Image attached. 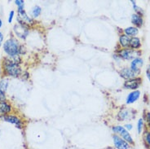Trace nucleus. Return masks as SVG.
<instances>
[{"label": "nucleus", "mask_w": 150, "mask_h": 149, "mask_svg": "<svg viewBox=\"0 0 150 149\" xmlns=\"http://www.w3.org/2000/svg\"><path fill=\"white\" fill-rule=\"evenodd\" d=\"M3 50L9 56H17L19 53V45L17 41L15 39H9L3 44Z\"/></svg>", "instance_id": "f257e3e1"}, {"label": "nucleus", "mask_w": 150, "mask_h": 149, "mask_svg": "<svg viewBox=\"0 0 150 149\" xmlns=\"http://www.w3.org/2000/svg\"><path fill=\"white\" fill-rule=\"evenodd\" d=\"M4 70L7 74L12 77H17L21 74V68L19 67L18 64L15 63L13 60H7L4 61Z\"/></svg>", "instance_id": "f03ea898"}, {"label": "nucleus", "mask_w": 150, "mask_h": 149, "mask_svg": "<svg viewBox=\"0 0 150 149\" xmlns=\"http://www.w3.org/2000/svg\"><path fill=\"white\" fill-rule=\"evenodd\" d=\"M113 131L114 132V133H116V134H118L121 137V138H123L125 141H127V143H131V144L134 143L131 134H129V132L127 131V130H126L123 126H114V127H113Z\"/></svg>", "instance_id": "7ed1b4c3"}, {"label": "nucleus", "mask_w": 150, "mask_h": 149, "mask_svg": "<svg viewBox=\"0 0 150 149\" xmlns=\"http://www.w3.org/2000/svg\"><path fill=\"white\" fill-rule=\"evenodd\" d=\"M18 15H19V22L21 25H27L28 24H32L34 21L29 16L26 14V12H25L24 7H20L18 8Z\"/></svg>", "instance_id": "20e7f679"}, {"label": "nucleus", "mask_w": 150, "mask_h": 149, "mask_svg": "<svg viewBox=\"0 0 150 149\" xmlns=\"http://www.w3.org/2000/svg\"><path fill=\"white\" fill-rule=\"evenodd\" d=\"M113 139L114 146L117 149H129L130 148L127 141H125L123 138H121L120 136L117 134H114L113 136Z\"/></svg>", "instance_id": "39448f33"}, {"label": "nucleus", "mask_w": 150, "mask_h": 149, "mask_svg": "<svg viewBox=\"0 0 150 149\" xmlns=\"http://www.w3.org/2000/svg\"><path fill=\"white\" fill-rule=\"evenodd\" d=\"M14 31H15L16 34L17 35L18 37H20L21 38H24V39L26 38V36L28 35V33H29L27 25H21V24H19L17 25H15Z\"/></svg>", "instance_id": "423d86ee"}, {"label": "nucleus", "mask_w": 150, "mask_h": 149, "mask_svg": "<svg viewBox=\"0 0 150 149\" xmlns=\"http://www.w3.org/2000/svg\"><path fill=\"white\" fill-rule=\"evenodd\" d=\"M141 83V79L139 77H135L133 79H130L125 81L124 83V87L127 89H131V90H135L139 88V86Z\"/></svg>", "instance_id": "0eeeda50"}, {"label": "nucleus", "mask_w": 150, "mask_h": 149, "mask_svg": "<svg viewBox=\"0 0 150 149\" xmlns=\"http://www.w3.org/2000/svg\"><path fill=\"white\" fill-rule=\"evenodd\" d=\"M120 76L122 77L123 78L127 79V80H130V79H133L135 77L136 74L131 69L129 68H123L121 69L120 71Z\"/></svg>", "instance_id": "6e6552de"}, {"label": "nucleus", "mask_w": 150, "mask_h": 149, "mask_svg": "<svg viewBox=\"0 0 150 149\" xmlns=\"http://www.w3.org/2000/svg\"><path fill=\"white\" fill-rule=\"evenodd\" d=\"M143 60L140 59V58H135L132 60V62L131 64V68L132 69L133 71L137 74L139 73V70L140 68L142 67L143 65Z\"/></svg>", "instance_id": "1a4fd4ad"}, {"label": "nucleus", "mask_w": 150, "mask_h": 149, "mask_svg": "<svg viewBox=\"0 0 150 149\" xmlns=\"http://www.w3.org/2000/svg\"><path fill=\"white\" fill-rule=\"evenodd\" d=\"M3 118V120L5 121H7V122L12 123V124H14L19 129H21L22 127V122L21 121V120L18 117H15V116H4Z\"/></svg>", "instance_id": "9d476101"}, {"label": "nucleus", "mask_w": 150, "mask_h": 149, "mask_svg": "<svg viewBox=\"0 0 150 149\" xmlns=\"http://www.w3.org/2000/svg\"><path fill=\"white\" fill-rule=\"evenodd\" d=\"M135 53L136 52L131 51L130 49H123V50H121L119 52L118 55H119L120 57L124 59V60H130V59L134 57V56H135L134 54H135Z\"/></svg>", "instance_id": "9b49d317"}, {"label": "nucleus", "mask_w": 150, "mask_h": 149, "mask_svg": "<svg viewBox=\"0 0 150 149\" xmlns=\"http://www.w3.org/2000/svg\"><path fill=\"white\" fill-rule=\"evenodd\" d=\"M139 95H140V92L139 91H135L131 92L127 98V103L130 104V103L135 102L139 99Z\"/></svg>", "instance_id": "f8f14e48"}, {"label": "nucleus", "mask_w": 150, "mask_h": 149, "mask_svg": "<svg viewBox=\"0 0 150 149\" xmlns=\"http://www.w3.org/2000/svg\"><path fill=\"white\" fill-rule=\"evenodd\" d=\"M11 110H12V107H11L10 104H8L6 102H1L0 103V117L10 113Z\"/></svg>", "instance_id": "ddd939ff"}, {"label": "nucleus", "mask_w": 150, "mask_h": 149, "mask_svg": "<svg viewBox=\"0 0 150 149\" xmlns=\"http://www.w3.org/2000/svg\"><path fill=\"white\" fill-rule=\"evenodd\" d=\"M131 22L137 27H141L143 25V18L140 15L138 14H133L131 17Z\"/></svg>", "instance_id": "4468645a"}, {"label": "nucleus", "mask_w": 150, "mask_h": 149, "mask_svg": "<svg viewBox=\"0 0 150 149\" xmlns=\"http://www.w3.org/2000/svg\"><path fill=\"white\" fill-rule=\"evenodd\" d=\"M131 38L126 34H122L119 38V43L122 47H128L130 45Z\"/></svg>", "instance_id": "2eb2a0df"}, {"label": "nucleus", "mask_w": 150, "mask_h": 149, "mask_svg": "<svg viewBox=\"0 0 150 149\" xmlns=\"http://www.w3.org/2000/svg\"><path fill=\"white\" fill-rule=\"evenodd\" d=\"M141 46V43H140V40L138 38H131V41H130V45L129 46L132 49H138Z\"/></svg>", "instance_id": "dca6fc26"}, {"label": "nucleus", "mask_w": 150, "mask_h": 149, "mask_svg": "<svg viewBox=\"0 0 150 149\" xmlns=\"http://www.w3.org/2000/svg\"><path fill=\"white\" fill-rule=\"evenodd\" d=\"M124 32H125L126 35H127L128 37H130V36L131 37H134V36L137 35L139 31L138 29L136 27H128L127 29H125Z\"/></svg>", "instance_id": "f3484780"}, {"label": "nucleus", "mask_w": 150, "mask_h": 149, "mask_svg": "<svg viewBox=\"0 0 150 149\" xmlns=\"http://www.w3.org/2000/svg\"><path fill=\"white\" fill-rule=\"evenodd\" d=\"M129 115H130V113H129L128 110H127V109H122L121 111L119 112L117 117H118L119 121H126L127 119H129V118H130Z\"/></svg>", "instance_id": "a211bd4d"}, {"label": "nucleus", "mask_w": 150, "mask_h": 149, "mask_svg": "<svg viewBox=\"0 0 150 149\" xmlns=\"http://www.w3.org/2000/svg\"><path fill=\"white\" fill-rule=\"evenodd\" d=\"M41 12H42V9H41L40 7L35 6V7L33 8V10H32V15H33V17H38L41 14Z\"/></svg>", "instance_id": "6ab92c4d"}, {"label": "nucleus", "mask_w": 150, "mask_h": 149, "mask_svg": "<svg viewBox=\"0 0 150 149\" xmlns=\"http://www.w3.org/2000/svg\"><path fill=\"white\" fill-rule=\"evenodd\" d=\"M8 86V80L7 79H3L0 81V90L3 91H5Z\"/></svg>", "instance_id": "aec40b11"}, {"label": "nucleus", "mask_w": 150, "mask_h": 149, "mask_svg": "<svg viewBox=\"0 0 150 149\" xmlns=\"http://www.w3.org/2000/svg\"><path fill=\"white\" fill-rule=\"evenodd\" d=\"M131 3H132L133 7H134V9H135V11L137 12L136 14H138V15H140V13H143V11H142V9L141 8H139L138 7L136 6V4H135V2H134V1H131ZM141 16V15H140Z\"/></svg>", "instance_id": "412c9836"}, {"label": "nucleus", "mask_w": 150, "mask_h": 149, "mask_svg": "<svg viewBox=\"0 0 150 149\" xmlns=\"http://www.w3.org/2000/svg\"><path fill=\"white\" fill-rule=\"evenodd\" d=\"M142 127H143V119H139L138 121V126H137L138 133H139V134L142 130Z\"/></svg>", "instance_id": "4be33fe9"}, {"label": "nucleus", "mask_w": 150, "mask_h": 149, "mask_svg": "<svg viewBox=\"0 0 150 149\" xmlns=\"http://www.w3.org/2000/svg\"><path fill=\"white\" fill-rule=\"evenodd\" d=\"M5 99H6V96H5L4 91L0 90V103L1 102H5Z\"/></svg>", "instance_id": "5701e85b"}, {"label": "nucleus", "mask_w": 150, "mask_h": 149, "mask_svg": "<svg viewBox=\"0 0 150 149\" xmlns=\"http://www.w3.org/2000/svg\"><path fill=\"white\" fill-rule=\"evenodd\" d=\"M15 3H16V4L17 5L18 8H20V7H24V1H22V0H16Z\"/></svg>", "instance_id": "b1692460"}, {"label": "nucleus", "mask_w": 150, "mask_h": 149, "mask_svg": "<svg viewBox=\"0 0 150 149\" xmlns=\"http://www.w3.org/2000/svg\"><path fill=\"white\" fill-rule=\"evenodd\" d=\"M13 17H14V12L12 11V12H10V14H9V18H8V22H9V23H12Z\"/></svg>", "instance_id": "393cba45"}, {"label": "nucleus", "mask_w": 150, "mask_h": 149, "mask_svg": "<svg viewBox=\"0 0 150 149\" xmlns=\"http://www.w3.org/2000/svg\"><path fill=\"white\" fill-rule=\"evenodd\" d=\"M146 75H147L148 78H149L150 81V65H149L148 68H147V70H146Z\"/></svg>", "instance_id": "a878e982"}, {"label": "nucleus", "mask_w": 150, "mask_h": 149, "mask_svg": "<svg viewBox=\"0 0 150 149\" xmlns=\"http://www.w3.org/2000/svg\"><path fill=\"white\" fill-rule=\"evenodd\" d=\"M145 140H146V142L149 143L150 145V133L149 134H147V135H146V138H145Z\"/></svg>", "instance_id": "bb28decb"}, {"label": "nucleus", "mask_w": 150, "mask_h": 149, "mask_svg": "<svg viewBox=\"0 0 150 149\" xmlns=\"http://www.w3.org/2000/svg\"><path fill=\"white\" fill-rule=\"evenodd\" d=\"M3 35L0 32V46H1L2 43H3Z\"/></svg>", "instance_id": "cd10ccee"}, {"label": "nucleus", "mask_w": 150, "mask_h": 149, "mask_svg": "<svg viewBox=\"0 0 150 149\" xmlns=\"http://www.w3.org/2000/svg\"><path fill=\"white\" fill-rule=\"evenodd\" d=\"M146 118H147V121H148V122H149V124L150 126V113H148L147 115H146Z\"/></svg>", "instance_id": "c85d7f7f"}, {"label": "nucleus", "mask_w": 150, "mask_h": 149, "mask_svg": "<svg viewBox=\"0 0 150 149\" xmlns=\"http://www.w3.org/2000/svg\"><path fill=\"white\" fill-rule=\"evenodd\" d=\"M126 128L128 129V130H131L132 129V126L131 124H127V125H126Z\"/></svg>", "instance_id": "c756f323"}, {"label": "nucleus", "mask_w": 150, "mask_h": 149, "mask_svg": "<svg viewBox=\"0 0 150 149\" xmlns=\"http://www.w3.org/2000/svg\"><path fill=\"white\" fill-rule=\"evenodd\" d=\"M2 21H1V19H0V28H1V27H2Z\"/></svg>", "instance_id": "7c9ffc66"}, {"label": "nucleus", "mask_w": 150, "mask_h": 149, "mask_svg": "<svg viewBox=\"0 0 150 149\" xmlns=\"http://www.w3.org/2000/svg\"><path fill=\"white\" fill-rule=\"evenodd\" d=\"M0 69H1V68H0Z\"/></svg>", "instance_id": "2f4dec72"}]
</instances>
